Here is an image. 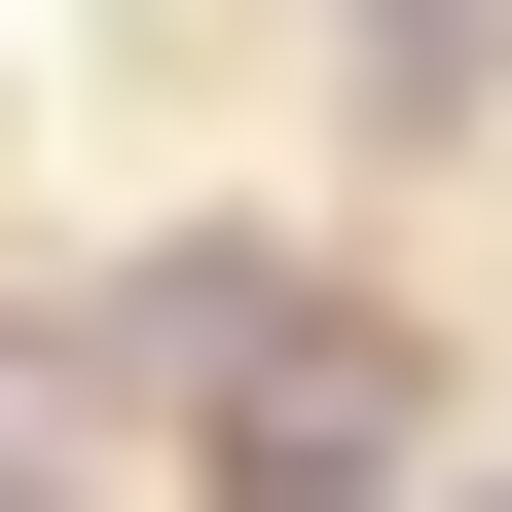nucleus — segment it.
Returning <instances> with one entry per match:
<instances>
[{"mask_svg": "<svg viewBox=\"0 0 512 512\" xmlns=\"http://www.w3.org/2000/svg\"><path fill=\"white\" fill-rule=\"evenodd\" d=\"M37 403H74V366H37V330H0V512H37Z\"/></svg>", "mask_w": 512, "mask_h": 512, "instance_id": "obj_1", "label": "nucleus"}]
</instances>
